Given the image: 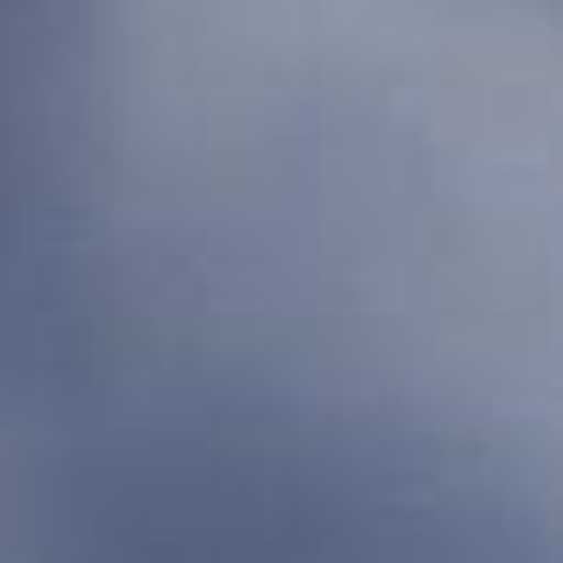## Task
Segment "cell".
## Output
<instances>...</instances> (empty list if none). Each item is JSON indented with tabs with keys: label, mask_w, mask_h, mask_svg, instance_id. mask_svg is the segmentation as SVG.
<instances>
[{
	"label": "cell",
	"mask_w": 563,
	"mask_h": 563,
	"mask_svg": "<svg viewBox=\"0 0 563 563\" xmlns=\"http://www.w3.org/2000/svg\"><path fill=\"white\" fill-rule=\"evenodd\" d=\"M65 563H536L428 471L272 413L136 428L71 478Z\"/></svg>",
	"instance_id": "6da1fadb"
},
{
	"label": "cell",
	"mask_w": 563,
	"mask_h": 563,
	"mask_svg": "<svg viewBox=\"0 0 563 563\" xmlns=\"http://www.w3.org/2000/svg\"><path fill=\"white\" fill-rule=\"evenodd\" d=\"M79 0H0V357L51 321L65 264V100Z\"/></svg>",
	"instance_id": "7a4b0ae2"
}]
</instances>
